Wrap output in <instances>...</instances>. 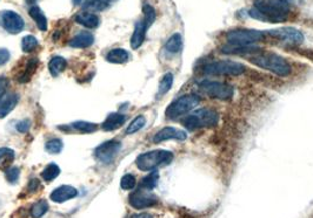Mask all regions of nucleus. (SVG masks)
<instances>
[{
    "label": "nucleus",
    "mask_w": 313,
    "mask_h": 218,
    "mask_svg": "<svg viewBox=\"0 0 313 218\" xmlns=\"http://www.w3.org/2000/svg\"><path fill=\"white\" fill-rule=\"evenodd\" d=\"M38 45H39V43H38L37 38L33 36H26L22 40V48L25 53H30V52L36 50Z\"/></svg>",
    "instance_id": "473e14b6"
},
{
    "label": "nucleus",
    "mask_w": 313,
    "mask_h": 218,
    "mask_svg": "<svg viewBox=\"0 0 313 218\" xmlns=\"http://www.w3.org/2000/svg\"><path fill=\"white\" fill-rule=\"evenodd\" d=\"M82 3V0H73V4L74 5H79Z\"/></svg>",
    "instance_id": "c03bdc74"
},
{
    "label": "nucleus",
    "mask_w": 313,
    "mask_h": 218,
    "mask_svg": "<svg viewBox=\"0 0 313 218\" xmlns=\"http://www.w3.org/2000/svg\"><path fill=\"white\" fill-rule=\"evenodd\" d=\"M204 74L214 75V77H237L246 72V67L241 62L233 60H217L207 62L203 66Z\"/></svg>",
    "instance_id": "39448f33"
},
{
    "label": "nucleus",
    "mask_w": 313,
    "mask_h": 218,
    "mask_svg": "<svg viewBox=\"0 0 313 218\" xmlns=\"http://www.w3.org/2000/svg\"><path fill=\"white\" fill-rule=\"evenodd\" d=\"M267 34H269L270 37L280 40L281 43L290 45V46H299V45L302 44V41L305 39L304 33H302L300 30L291 26H284L270 30Z\"/></svg>",
    "instance_id": "1a4fd4ad"
},
{
    "label": "nucleus",
    "mask_w": 313,
    "mask_h": 218,
    "mask_svg": "<svg viewBox=\"0 0 313 218\" xmlns=\"http://www.w3.org/2000/svg\"><path fill=\"white\" fill-rule=\"evenodd\" d=\"M18 103V95L10 94L0 100V119H4L10 113L15 109V107Z\"/></svg>",
    "instance_id": "a211bd4d"
},
{
    "label": "nucleus",
    "mask_w": 313,
    "mask_h": 218,
    "mask_svg": "<svg viewBox=\"0 0 313 218\" xmlns=\"http://www.w3.org/2000/svg\"><path fill=\"white\" fill-rule=\"evenodd\" d=\"M66 67H67V61L62 57L52 58L50 64H48V69H50L51 74L53 77H58L59 74H61Z\"/></svg>",
    "instance_id": "b1692460"
},
{
    "label": "nucleus",
    "mask_w": 313,
    "mask_h": 218,
    "mask_svg": "<svg viewBox=\"0 0 313 218\" xmlns=\"http://www.w3.org/2000/svg\"><path fill=\"white\" fill-rule=\"evenodd\" d=\"M149 29V26L146 24L144 19L139 20V22L135 23L133 34L131 37V47L133 50H138L139 47L144 44L145 38H146V32Z\"/></svg>",
    "instance_id": "dca6fc26"
},
{
    "label": "nucleus",
    "mask_w": 313,
    "mask_h": 218,
    "mask_svg": "<svg viewBox=\"0 0 313 218\" xmlns=\"http://www.w3.org/2000/svg\"><path fill=\"white\" fill-rule=\"evenodd\" d=\"M145 124H146V117L142 116V115L137 116L130 123V126H128V128L126 129V134L130 135V134L138 133L139 130H141L142 128L145 127Z\"/></svg>",
    "instance_id": "2f4dec72"
},
{
    "label": "nucleus",
    "mask_w": 313,
    "mask_h": 218,
    "mask_svg": "<svg viewBox=\"0 0 313 218\" xmlns=\"http://www.w3.org/2000/svg\"><path fill=\"white\" fill-rule=\"evenodd\" d=\"M173 160V154L169 150H152L139 155L135 164L141 171H153L159 167H166Z\"/></svg>",
    "instance_id": "20e7f679"
},
{
    "label": "nucleus",
    "mask_w": 313,
    "mask_h": 218,
    "mask_svg": "<svg viewBox=\"0 0 313 218\" xmlns=\"http://www.w3.org/2000/svg\"><path fill=\"white\" fill-rule=\"evenodd\" d=\"M40 186V182L38 181L37 178H33L31 179L30 183H29V191L30 192H36L38 189H39Z\"/></svg>",
    "instance_id": "79ce46f5"
},
{
    "label": "nucleus",
    "mask_w": 313,
    "mask_h": 218,
    "mask_svg": "<svg viewBox=\"0 0 313 218\" xmlns=\"http://www.w3.org/2000/svg\"><path fill=\"white\" fill-rule=\"evenodd\" d=\"M29 13H30L31 18H32L34 22H36L38 29H39L40 31H46L47 30L46 16L44 15V12L41 11V9L39 8V6H37V5L32 6V8L30 9Z\"/></svg>",
    "instance_id": "4be33fe9"
},
{
    "label": "nucleus",
    "mask_w": 313,
    "mask_h": 218,
    "mask_svg": "<svg viewBox=\"0 0 313 218\" xmlns=\"http://www.w3.org/2000/svg\"><path fill=\"white\" fill-rule=\"evenodd\" d=\"M186 137L187 134L185 130L177 129L175 127H164L153 136V142H154V143H161V142L169 140L185 141Z\"/></svg>",
    "instance_id": "ddd939ff"
},
{
    "label": "nucleus",
    "mask_w": 313,
    "mask_h": 218,
    "mask_svg": "<svg viewBox=\"0 0 313 218\" xmlns=\"http://www.w3.org/2000/svg\"><path fill=\"white\" fill-rule=\"evenodd\" d=\"M218 122L219 114L215 110L208 108L198 109L182 121L183 126L191 131L203 129V128H213L217 126Z\"/></svg>",
    "instance_id": "7ed1b4c3"
},
{
    "label": "nucleus",
    "mask_w": 313,
    "mask_h": 218,
    "mask_svg": "<svg viewBox=\"0 0 313 218\" xmlns=\"http://www.w3.org/2000/svg\"><path fill=\"white\" fill-rule=\"evenodd\" d=\"M38 67V60L37 59H31V60L27 62L26 69L22 73V75L19 77V82H27L31 79V77L33 75V73L36 72V69Z\"/></svg>",
    "instance_id": "c85d7f7f"
},
{
    "label": "nucleus",
    "mask_w": 313,
    "mask_h": 218,
    "mask_svg": "<svg viewBox=\"0 0 313 218\" xmlns=\"http://www.w3.org/2000/svg\"><path fill=\"white\" fill-rule=\"evenodd\" d=\"M121 149V143L119 141H107L96 148L95 156L102 163L109 164L112 162Z\"/></svg>",
    "instance_id": "f8f14e48"
},
{
    "label": "nucleus",
    "mask_w": 313,
    "mask_h": 218,
    "mask_svg": "<svg viewBox=\"0 0 313 218\" xmlns=\"http://www.w3.org/2000/svg\"><path fill=\"white\" fill-rule=\"evenodd\" d=\"M183 48V38L179 33H175L165 43V50L171 54L179 53Z\"/></svg>",
    "instance_id": "5701e85b"
},
{
    "label": "nucleus",
    "mask_w": 313,
    "mask_h": 218,
    "mask_svg": "<svg viewBox=\"0 0 313 218\" xmlns=\"http://www.w3.org/2000/svg\"><path fill=\"white\" fill-rule=\"evenodd\" d=\"M262 51V48L257 45H234L225 44L220 48L222 54L228 55H246V54H257Z\"/></svg>",
    "instance_id": "4468645a"
},
{
    "label": "nucleus",
    "mask_w": 313,
    "mask_h": 218,
    "mask_svg": "<svg viewBox=\"0 0 313 218\" xmlns=\"http://www.w3.org/2000/svg\"><path fill=\"white\" fill-rule=\"evenodd\" d=\"M75 22L83 26L89 27V29H96V27H98L100 20L99 17L93 15V13L81 12L75 16Z\"/></svg>",
    "instance_id": "6ab92c4d"
},
{
    "label": "nucleus",
    "mask_w": 313,
    "mask_h": 218,
    "mask_svg": "<svg viewBox=\"0 0 313 218\" xmlns=\"http://www.w3.org/2000/svg\"><path fill=\"white\" fill-rule=\"evenodd\" d=\"M199 87L208 98L220 101H229L234 96V88L226 82L204 80L200 82Z\"/></svg>",
    "instance_id": "0eeeda50"
},
{
    "label": "nucleus",
    "mask_w": 313,
    "mask_h": 218,
    "mask_svg": "<svg viewBox=\"0 0 313 218\" xmlns=\"http://www.w3.org/2000/svg\"><path fill=\"white\" fill-rule=\"evenodd\" d=\"M158 179H159L158 171L153 170L151 174L142 178L141 189H145V190H148V191H151V190L154 189L156 184H158Z\"/></svg>",
    "instance_id": "cd10ccee"
},
{
    "label": "nucleus",
    "mask_w": 313,
    "mask_h": 218,
    "mask_svg": "<svg viewBox=\"0 0 313 218\" xmlns=\"http://www.w3.org/2000/svg\"><path fill=\"white\" fill-rule=\"evenodd\" d=\"M130 218H153V216L149 213H137V214H133V216H131Z\"/></svg>",
    "instance_id": "37998d69"
},
{
    "label": "nucleus",
    "mask_w": 313,
    "mask_h": 218,
    "mask_svg": "<svg viewBox=\"0 0 313 218\" xmlns=\"http://www.w3.org/2000/svg\"><path fill=\"white\" fill-rule=\"evenodd\" d=\"M0 25L3 26L6 32L11 34H18L24 30L25 23L22 16L15 11H10V10H5V11L0 12Z\"/></svg>",
    "instance_id": "9d476101"
},
{
    "label": "nucleus",
    "mask_w": 313,
    "mask_h": 218,
    "mask_svg": "<svg viewBox=\"0 0 313 218\" xmlns=\"http://www.w3.org/2000/svg\"><path fill=\"white\" fill-rule=\"evenodd\" d=\"M48 211V203L47 200H39L36 202L31 206L30 213L33 218H41Z\"/></svg>",
    "instance_id": "bb28decb"
},
{
    "label": "nucleus",
    "mask_w": 313,
    "mask_h": 218,
    "mask_svg": "<svg viewBox=\"0 0 313 218\" xmlns=\"http://www.w3.org/2000/svg\"><path fill=\"white\" fill-rule=\"evenodd\" d=\"M173 85V74L172 73H166V74L163 75V78L159 81L158 86V96H163L168 93L170 89H171Z\"/></svg>",
    "instance_id": "393cba45"
},
{
    "label": "nucleus",
    "mask_w": 313,
    "mask_h": 218,
    "mask_svg": "<svg viewBox=\"0 0 313 218\" xmlns=\"http://www.w3.org/2000/svg\"><path fill=\"white\" fill-rule=\"evenodd\" d=\"M10 59V52L6 48H0V66L5 65Z\"/></svg>",
    "instance_id": "a19ab883"
},
{
    "label": "nucleus",
    "mask_w": 313,
    "mask_h": 218,
    "mask_svg": "<svg viewBox=\"0 0 313 218\" xmlns=\"http://www.w3.org/2000/svg\"><path fill=\"white\" fill-rule=\"evenodd\" d=\"M62 148H64V143L59 138H53V140H50L45 144V149L50 154H59L62 150Z\"/></svg>",
    "instance_id": "72a5a7b5"
},
{
    "label": "nucleus",
    "mask_w": 313,
    "mask_h": 218,
    "mask_svg": "<svg viewBox=\"0 0 313 218\" xmlns=\"http://www.w3.org/2000/svg\"><path fill=\"white\" fill-rule=\"evenodd\" d=\"M142 12H144V20L146 22V24L151 27L152 24L154 23L156 19V12L154 8L149 4H145L144 8H142Z\"/></svg>",
    "instance_id": "f704fd0d"
},
{
    "label": "nucleus",
    "mask_w": 313,
    "mask_h": 218,
    "mask_svg": "<svg viewBox=\"0 0 313 218\" xmlns=\"http://www.w3.org/2000/svg\"><path fill=\"white\" fill-rule=\"evenodd\" d=\"M249 61L251 64L256 65L257 67H260L265 71H269L278 77L287 78L293 73V67L291 62L285 59L281 55L273 53V52H262L249 58Z\"/></svg>",
    "instance_id": "f03ea898"
},
{
    "label": "nucleus",
    "mask_w": 313,
    "mask_h": 218,
    "mask_svg": "<svg viewBox=\"0 0 313 218\" xmlns=\"http://www.w3.org/2000/svg\"><path fill=\"white\" fill-rule=\"evenodd\" d=\"M27 3H30V4H33V3H36L37 0H26Z\"/></svg>",
    "instance_id": "a18cd8bd"
},
{
    "label": "nucleus",
    "mask_w": 313,
    "mask_h": 218,
    "mask_svg": "<svg viewBox=\"0 0 313 218\" xmlns=\"http://www.w3.org/2000/svg\"><path fill=\"white\" fill-rule=\"evenodd\" d=\"M125 122H126V116L119 113H113L107 116V119L104 121L102 128L105 131L117 130L119 129L121 126H124Z\"/></svg>",
    "instance_id": "f3484780"
},
{
    "label": "nucleus",
    "mask_w": 313,
    "mask_h": 218,
    "mask_svg": "<svg viewBox=\"0 0 313 218\" xmlns=\"http://www.w3.org/2000/svg\"><path fill=\"white\" fill-rule=\"evenodd\" d=\"M15 158V151L10 148H0V163L3 161L11 162Z\"/></svg>",
    "instance_id": "4c0bfd02"
},
{
    "label": "nucleus",
    "mask_w": 313,
    "mask_h": 218,
    "mask_svg": "<svg viewBox=\"0 0 313 218\" xmlns=\"http://www.w3.org/2000/svg\"><path fill=\"white\" fill-rule=\"evenodd\" d=\"M9 87V80L6 78L0 77V100L3 99V96L6 93V89Z\"/></svg>",
    "instance_id": "ea45409f"
},
{
    "label": "nucleus",
    "mask_w": 313,
    "mask_h": 218,
    "mask_svg": "<svg viewBox=\"0 0 313 218\" xmlns=\"http://www.w3.org/2000/svg\"><path fill=\"white\" fill-rule=\"evenodd\" d=\"M110 4V0H85L83 8L92 10V11H103L107 9Z\"/></svg>",
    "instance_id": "c756f323"
},
{
    "label": "nucleus",
    "mask_w": 313,
    "mask_h": 218,
    "mask_svg": "<svg viewBox=\"0 0 313 218\" xmlns=\"http://www.w3.org/2000/svg\"><path fill=\"white\" fill-rule=\"evenodd\" d=\"M130 59V53L124 48H114L106 55V60L111 64H125Z\"/></svg>",
    "instance_id": "412c9836"
},
{
    "label": "nucleus",
    "mask_w": 313,
    "mask_h": 218,
    "mask_svg": "<svg viewBox=\"0 0 313 218\" xmlns=\"http://www.w3.org/2000/svg\"><path fill=\"white\" fill-rule=\"evenodd\" d=\"M128 202H130V205L134 207V209L144 210L148 209V207L155 206L158 204V197L149 192L148 190L145 191V189H140L134 191L133 193H131L130 197H128Z\"/></svg>",
    "instance_id": "9b49d317"
},
{
    "label": "nucleus",
    "mask_w": 313,
    "mask_h": 218,
    "mask_svg": "<svg viewBox=\"0 0 313 218\" xmlns=\"http://www.w3.org/2000/svg\"><path fill=\"white\" fill-rule=\"evenodd\" d=\"M137 185V179L132 174H126L123 176L120 181V186L123 190H132Z\"/></svg>",
    "instance_id": "c9c22d12"
},
{
    "label": "nucleus",
    "mask_w": 313,
    "mask_h": 218,
    "mask_svg": "<svg viewBox=\"0 0 313 218\" xmlns=\"http://www.w3.org/2000/svg\"><path fill=\"white\" fill-rule=\"evenodd\" d=\"M266 32L251 29H237L232 30L226 34L227 44L234 45H255L265 39Z\"/></svg>",
    "instance_id": "6e6552de"
},
{
    "label": "nucleus",
    "mask_w": 313,
    "mask_h": 218,
    "mask_svg": "<svg viewBox=\"0 0 313 218\" xmlns=\"http://www.w3.org/2000/svg\"><path fill=\"white\" fill-rule=\"evenodd\" d=\"M93 41H95L93 34H91L90 32H81L69 41V46L75 48H86L91 46Z\"/></svg>",
    "instance_id": "aec40b11"
},
{
    "label": "nucleus",
    "mask_w": 313,
    "mask_h": 218,
    "mask_svg": "<svg viewBox=\"0 0 313 218\" xmlns=\"http://www.w3.org/2000/svg\"><path fill=\"white\" fill-rule=\"evenodd\" d=\"M110 2H111V0H110ZM112 2H114V0H112Z\"/></svg>",
    "instance_id": "49530a36"
},
{
    "label": "nucleus",
    "mask_w": 313,
    "mask_h": 218,
    "mask_svg": "<svg viewBox=\"0 0 313 218\" xmlns=\"http://www.w3.org/2000/svg\"><path fill=\"white\" fill-rule=\"evenodd\" d=\"M72 128L74 130L81 131V133H93V131L97 130V126L96 123H91V122H86V121H76V122L72 123Z\"/></svg>",
    "instance_id": "7c9ffc66"
},
{
    "label": "nucleus",
    "mask_w": 313,
    "mask_h": 218,
    "mask_svg": "<svg viewBox=\"0 0 313 218\" xmlns=\"http://www.w3.org/2000/svg\"><path fill=\"white\" fill-rule=\"evenodd\" d=\"M201 101L200 96L197 94H185L175 100L168 108L165 115L170 120H177L194 110Z\"/></svg>",
    "instance_id": "423d86ee"
},
{
    "label": "nucleus",
    "mask_w": 313,
    "mask_h": 218,
    "mask_svg": "<svg viewBox=\"0 0 313 218\" xmlns=\"http://www.w3.org/2000/svg\"><path fill=\"white\" fill-rule=\"evenodd\" d=\"M60 175V168L58 167V164L55 163H50L46 165V168L44 169L43 172H41V177H43L46 182L53 181Z\"/></svg>",
    "instance_id": "a878e982"
},
{
    "label": "nucleus",
    "mask_w": 313,
    "mask_h": 218,
    "mask_svg": "<svg viewBox=\"0 0 313 218\" xmlns=\"http://www.w3.org/2000/svg\"><path fill=\"white\" fill-rule=\"evenodd\" d=\"M19 175H20V170L16 167L10 168L5 171L6 181H8L9 183H11V184H16L17 181L19 179Z\"/></svg>",
    "instance_id": "e433bc0d"
},
{
    "label": "nucleus",
    "mask_w": 313,
    "mask_h": 218,
    "mask_svg": "<svg viewBox=\"0 0 313 218\" xmlns=\"http://www.w3.org/2000/svg\"><path fill=\"white\" fill-rule=\"evenodd\" d=\"M30 127H31V121L27 119L19 121V122L16 124V129L20 131V133H26V131H29Z\"/></svg>",
    "instance_id": "58836bf2"
},
{
    "label": "nucleus",
    "mask_w": 313,
    "mask_h": 218,
    "mask_svg": "<svg viewBox=\"0 0 313 218\" xmlns=\"http://www.w3.org/2000/svg\"><path fill=\"white\" fill-rule=\"evenodd\" d=\"M78 190L71 185H61L51 193V199L55 203H65L78 197Z\"/></svg>",
    "instance_id": "2eb2a0df"
},
{
    "label": "nucleus",
    "mask_w": 313,
    "mask_h": 218,
    "mask_svg": "<svg viewBox=\"0 0 313 218\" xmlns=\"http://www.w3.org/2000/svg\"><path fill=\"white\" fill-rule=\"evenodd\" d=\"M288 0H255L250 17L266 23H285L291 13Z\"/></svg>",
    "instance_id": "f257e3e1"
}]
</instances>
